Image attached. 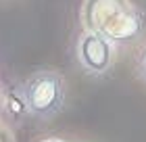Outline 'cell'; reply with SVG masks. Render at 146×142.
<instances>
[{
    "instance_id": "6da1fadb",
    "label": "cell",
    "mask_w": 146,
    "mask_h": 142,
    "mask_svg": "<svg viewBox=\"0 0 146 142\" xmlns=\"http://www.w3.org/2000/svg\"><path fill=\"white\" fill-rule=\"evenodd\" d=\"M84 29L96 31L117 46L136 44L146 31V15L131 0H84Z\"/></svg>"
},
{
    "instance_id": "7a4b0ae2",
    "label": "cell",
    "mask_w": 146,
    "mask_h": 142,
    "mask_svg": "<svg viewBox=\"0 0 146 142\" xmlns=\"http://www.w3.org/2000/svg\"><path fill=\"white\" fill-rule=\"evenodd\" d=\"M21 98L27 115L38 121H52L65 107L67 98L65 77L54 69L34 71L21 86Z\"/></svg>"
},
{
    "instance_id": "3957f363",
    "label": "cell",
    "mask_w": 146,
    "mask_h": 142,
    "mask_svg": "<svg viewBox=\"0 0 146 142\" xmlns=\"http://www.w3.org/2000/svg\"><path fill=\"white\" fill-rule=\"evenodd\" d=\"M75 59L86 75L102 77L117 59V44L90 29H82L75 38Z\"/></svg>"
},
{
    "instance_id": "277c9868",
    "label": "cell",
    "mask_w": 146,
    "mask_h": 142,
    "mask_svg": "<svg viewBox=\"0 0 146 142\" xmlns=\"http://www.w3.org/2000/svg\"><path fill=\"white\" fill-rule=\"evenodd\" d=\"M136 73H138L140 79L146 82V48L140 52V57H138V61H136Z\"/></svg>"
},
{
    "instance_id": "5b68a950",
    "label": "cell",
    "mask_w": 146,
    "mask_h": 142,
    "mask_svg": "<svg viewBox=\"0 0 146 142\" xmlns=\"http://www.w3.org/2000/svg\"><path fill=\"white\" fill-rule=\"evenodd\" d=\"M40 142H65L61 138H46V140H40Z\"/></svg>"
}]
</instances>
